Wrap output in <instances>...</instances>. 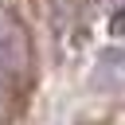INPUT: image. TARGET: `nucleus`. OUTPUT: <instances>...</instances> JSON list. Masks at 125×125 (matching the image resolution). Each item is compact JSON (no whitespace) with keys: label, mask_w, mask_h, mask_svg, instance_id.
I'll use <instances>...</instances> for the list:
<instances>
[{"label":"nucleus","mask_w":125,"mask_h":125,"mask_svg":"<svg viewBox=\"0 0 125 125\" xmlns=\"http://www.w3.org/2000/svg\"><path fill=\"white\" fill-rule=\"evenodd\" d=\"M109 31H113V35H125V8H121L113 20H109Z\"/></svg>","instance_id":"nucleus-1"}]
</instances>
